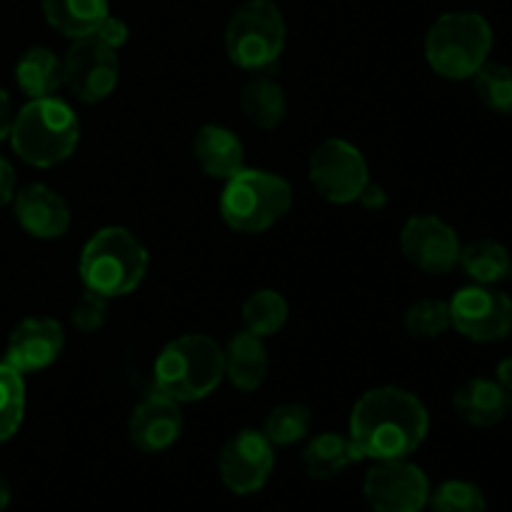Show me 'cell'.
I'll use <instances>...</instances> for the list:
<instances>
[{"instance_id":"cell-1","label":"cell","mask_w":512,"mask_h":512,"mask_svg":"<svg viewBox=\"0 0 512 512\" xmlns=\"http://www.w3.org/2000/svg\"><path fill=\"white\" fill-rule=\"evenodd\" d=\"M430 415L415 393L380 385L358 398L350 410L348 435L363 460H398L425 443Z\"/></svg>"},{"instance_id":"cell-2","label":"cell","mask_w":512,"mask_h":512,"mask_svg":"<svg viewBox=\"0 0 512 512\" xmlns=\"http://www.w3.org/2000/svg\"><path fill=\"white\" fill-rule=\"evenodd\" d=\"M148 265V250L138 235L120 225H108L83 245L78 273L85 290L113 300L138 290L148 275Z\"/></svg>"},{"instance_id":"cell-3","label":"cell","mask_w":512,"mask_h":512,"mask_svg":"<svg viewBox=\"0 0 512 512\" xmlns=\"http://www.w3.org/2000/svg\"><path fill=\"white\" fill-rule=\"evenodd\" d=\"M8 138L20 160L33 168H53L78 148L80 120L75 110L55 95L35 98L15 113Z\"/></svg>"},{"instance_id":"cell-4","label":"cell","mask_w":512,"mask_h":512,"mask_svg":"<svg viewBox=\"0 0 512 512\" xmlns=\"http://www.w3.org/2000/svg\"><path fill=\"white\" fill-rule=\"evenodd\" d=\"M155 388L173 400H205L225 378L223 345L205 333H185L170 340L153 365Z\"/></svg>"},{"instance_id":"cell-5","label":"cell","mask_w":512,"mask_h":512,"mask_svg":"<svg viewBox=\"0 0 512 512\" xmlns=\"http://www.w3.org/2000/svg\"><path fill=\"white\" fill-rule=\"evenodd\" d=\"M493 53V28L473 10L443 13L425 35V60L445 80H470Z\"/></svg>"},{"instance_id":"cell-6","label":"cell","mask_w":512,"mask_h":512,"mask_svg":"<svg viewBox=\"0 0 512 512\" xmlns=\"http://www.w3.org/2000/svg\"><path fill=\"white\" fill-rule=\"evenodd\" d=\"M293 205V188L280 175L268 170L243 168L225 180L220 193V218L230 230L258 235L273 228L288 215Z\"/></svg>"},{"instance_id":"cell-7","label":"cell","mask_w":512,"mask_h":512,"mask_svg":"<svg viewBox=\"0 0 512 512\" xmlns=\"http://www.w3.org/2000/svg\"><path fill=\"white\" fill-rule=\"evenodd\" d=\"M285 18L273 0H245L225 25L230 63L250 73H265L285 50Z\"/></svg>"},{"instance_id":"cell-8","label":"cell","mask_w":512,"mask_h":512,"mask_svg":"<svg viewBox=\"0 0 512 512\" xmlns=\"http://www.w3.org/2000/svg\"><path fill=\"white\" fill-rule=\"evenodd\" d=\"M308 178L320 198L333 205H348L370 183V168L360 148L343 138H330L310 155Z\"/></svg>"},{"instance_id":"cell-9","label":"cell","mask_w":512,"mask_h":512,"mask_svg":"<svg viewBox=\"0 0 512 512\" xmlns=\"http://www.w3.org/2000/svg\"><path fill=\"white\" fill-rule=\"evenodd\" d=\"M450 328L473 343H498L512 333V300L493 285H468L448 300Z\"/></svg>"},{"instance_id":"cell-10","label":"cell","mask_w":512,"mask_h":512,"mask_svg":"<svg viewBox=\"0 0 512 512\" xmlns=\"http://www.w3.org/2000/svg\"><path fill=\"white\" fill-rule=\"evenodd\" d=\"M120 60L118 50L100 43L95 35L73 40L63 58V88L75 100L95 105L110 98L118 88Z\"/></svg>"},{"instance_id":"cell-11","label":"cell","mask_w":512,"mask_h":512,"mask_svg":"<svg viewBox=\"0 0 512 512\" xmlns=\"http://www.w3.org/2000/svg\"><path fill=\"white\" fill-rule=\"evenodd\" d=\"M430 480L408 458L375 460L365 473L363 493L375 512H420L428 508Z\"/></svg>"},{"instance_id":"cell-12","label":"cell","mask_w":512,"mask_h":512,"mask_svg":"<svg viewBox=\"0 0 512 512\" xmlns=\"http://www.w3.org/2000/svg\"><path fill=\"white\" fill-rule=\"evenodd\" d=\"M273 468L275 448L263 430H240L220 450V480L235 495H253L263 490L273 475Z\"/></svg>"},{"instance_id":"cell-13","label":"cell","mask_w":512,"mask_h":512,"mask_svg":"<svg viewBox=\"0 0 512 512\" xmlns=\"http://www.w3.org/2000/svg\"><path fill=\"white\" fill-rule=\"evenodd\" d=\"M400 250L413 268L428 275H445L458 265V233L438 215H413L400 230Z\"/></svg>"},{"instance_id":"cell-14","label":"cell","mask_w":512,"mask_h":512,"mask_svg":"<svg viewBox=\"0 0 512 512\" xmlns=\"http://www.w3.org/2000/svg\"><path fill=\"white\" fill-rule=\"evenodd\" d=\"M185 428L183 408L178 400L160 393L158 388L145 395L133 408L128 420V438L140 453H163L173 448Z\"/></svg>"},{"instance_id":"cell-15","label":"cell","mask_w":512,"mask_h":512,"mask_svg":"<svg viewBox=\"0 0 512 512\" xmlns=\"http://www.w3.org/2000/svg\"><path fill=\"white\" fill-rule=\"evenodd\" d=\"M65 348V330L55 318L30 315L23 318L10 333L5 345V363L18 373H38L50 368Z\"/></svg>"},{"instance_id":"cell-16","label":"cell","mask_w":512,"mask_h":512,"mask_svg":"<svg viewBox=\"0 0 512 512\" xmlns=\"http://www.w3.org/2000/svg\"><path fill=\"white\" fill-rule=\"evenodd\" d=\"M13 213L20 228L38 240H58L70 230L68 203L45 183H30L13 198Z\"/></svg>"},{"instance_id":"cell-17","label":"cell","mask_w":512,"mask_h":512,"mask_svg":"<svg viewBox=\"0 0 512 512\" xmlns=\"http://www.w3.org/2000/svg\"><path fill=\"white\" fill-rule=\"evenodd\" d=\"M193 158L208 178L228 180L245 168L243 140L225 125L208 123L195 133Z\"/></svg>"},{"instance_id":"cell-18","label":"cell","mask_w":512,"mask_h":512,"mask_svg":"<svg viewBox=\"0 0 512 512\" xmlns=\"http://www.w3.org/2000/svg\"><path fill=\"white\" fill-rule=\"evenodd\" d=\"M225 358V380L233 385L235 390H243V393H253L260 385L265 383L270 370L268 350H265L263 338L248 333V330H240L233 338L228 340V345L223 348Z\"/></svg>"},{"instance_id":"cell-19","label":"cell","mask_w":512,"mask_h":512,"mask_svg":"<svg viewBox=\"0 0 512 512\" xmlns=\"http://www.w3.org/2000/svg\"><path fill=\"white\" fill-rule=\"evenodd\" d=\"M453 408L473 428H493L508 415L510 395L495 380L470 378L455 390Z\"/></svg>"},{"instance_id":"cell-20","label":"cell","mask_w":512,"mask_h":512,"mask_svg":"<svg viewBox=\"0 0 512 512\" xmlns=\"http://www.w3.org/2000/svg\"><path fill=\"white\" fill-rule=\"evenodd\" d=\"M45 20L70 40L90 38L110 15L108 0H40Z\"/></svg>"},{"instance_id":"cell-21","label":"cell","mask_w":512,"mask_h":512,"mask_svg":"<svg viewBox=\"0 0 512 512\" xmlns=\"http://www.w3.org/2000/svg\"><path fill=\"white\" fill-rule=\"evenodd\" d=\"M15 83L28 100L50 98L63 88V60L45 45H33L15 63Z\"/></svg>"},{"instance_id":"cell-22","label":"cell","mask_w":512,"mask_h":512,"mask_svg":"<svg viewBox=\"0 0 512 512\" xmlns=\"http://www.w3.org/2000/svg\"><path fill=\"white\" fill-rule=\"evenodd\" d=\"M363 455L355 448L350 435L320 433L305 445L303 468L313 480H330L343 473L353 463H360Z\"/></svg>"},{"instance_id":"cell-23","label":"cell","mask_w":512,"mask_h":512,"mask_svg":"<svg viewBox=\"0 0 512 512\" xmlns=\"http://www.w3.org/2000/svg\"><path fill=\"white\" fill-rule=\"evenodd\" d=\"M240 108L245 118L260 130H273L288 115V95L285 88L270 75L258 73L253 80H248L240 93Z\"/></svg>"},{"instance_id":"cell-24","label":"cell","mask_w":512,"mask_h":512,"mask_svg":"<svg viewBox=\"0 0 512 512\" xmlns=\"http://www.w3.org/2000/svg\"><path fill=\"white\" fill-rule=\"evenodd\" d=\"M510 253L495 240H475L460 250L458 265L475 285H498L508 278Z\"/></svg>"},{"instance_id":"cell-25","label":"cell","mask_w":512,"mask_h":512,"mask_svg":"<svg viewBox=\"0 0 512 512\" xmlns=\"http://www.w3.org/2000/svg\"><path fill=\"white\" fill-rule=\"evenodd\" d=\"M288 300L283 298V293L278 290H255L253 295H248V300L243 303V323L245 330L258 338H270V335L280 333L283 325L288 323Z\"/></svg>"},{"instance_id":"cell-26","label":"cell","mask_w":512,"mask_h":512,"mask_svg":"<svg viewBox=\"0 0 512 512\" xmlns=\"http://www.w3.org/2000/svg\"><path fill=\"white\" fill-rule=\"evenodd\" d=\"M310 408L303 403L275 405L263 423V435L273 448H288L310 433Z\"/></svg>"},{"instance_id":"cell-27","label":"cell","mask_w":512,"mask_h":512,"mask_svg":"<svg viewBox=\"0 0 512 512\" xmlns=\"http://www.w3.org/2000/svg\"><path fill=\"white\" fill-rule=\"evenodd\" d=\"M25 415V380L23 373L0 363V443H8L23 425Z\"/></svg>"},{"instance_id":"cell-28","label":"cell","mask_w":512,"mask_h":512,"mask_svg":"<svg viewBox=\"0 0 512 512\" xmlns=\"http://www.w3.org/2000/svg\"><path fill=\"white\" fill-rule=\"evenodd\" d=\"M470 80H473L475 95L480 98V103L488 105L493 113H512V68L488 60Z\"/></svg>"},{"instance_id":"cell-29","label":"cell","mask_w":512,"mask_h":512,"mask_svg":"<svg viewBox=\"0 0 512 512\" xmlns=\"http://www.w3.org/2000/svg\"><path fill=\"white\" fill-rule=\"evenodd\" d=\"M428 508L433 512H485V493L470 480H445L430 490Z\"/></svg>"},{"instance_id":"cell-30","label":"cell","mask_w":512,"mask_h":512,"mask_svg":"<svg viewBox=\"0 0 512 512\" xmlns=\"http://www.w3.org/2000/svg\"><path fill=\"white\" fill-rule=\"evenodd\" d=\"M405 330L413 338L433 340L440 338L445 330H450V308L445 300L423 298L413 303L405 313Z\"/></svg>"},{"instance_id":"cell-31","label":"cell","mask_w":512,"mask_h":512,"mask_svg":"<svg viewBox=\"0 0 512 512\" xmlns=\"http://www.w3.org/2000/svg\"><path fill=\"white\" fill-rule=\"evenodd\" d=\"M110 313V300L103 298L98 293H90V290H83L78 300L73 305V313H70V320H73V328L80 330V333H95L105 325Z\"/></svg>"},{"instance_id":"cell-32","label":"cell","mask_w":512,"mask_h":512,"mask_svg":"<svg viewBox=\"0 0 512 512\" xmlns=\"http://www.w3.org/2000/svg\"><path fill=\"white\" fill-rule=\"evenodd\" d=\"M95 38H98L100 43L108 45V48L118 50L128 43L130 28L123 18H118V15H108V18L98 25V30H95Z\"/></svg>"},{"instance_id":"cell-33","label":"cell","mask_w":512,"mask_h":512,"mask_svg":"<svg viewBox=\"0 0 512 512\" xmlns=\"http://www.w3.org/2000/svg\"><path fill=\"white\" fill-rule=\"evenodd\" d=\"M15 198V170L8 160L0 155V208L13 203Z\"/></svg>"},{"instance_id":"cell-34","label":"cell","mask_w":512,"mask_h":512,"mask_svg":"<svg viewBox=\"0 0 512 512\" xmlns=\"http://www.w3.org/2000/svg\"><path fill=\"white\" fill-rule=\"evenodd\" d=\"M358 203L363 205V208H368V210H380V208H385V205H388V193H385L383 185L368 183L363 188V193L358 195Z\"/></svg>"},{"instance_id":"cell-35","label":"cell","mask_w":512,"mask_h":512,"mask_svg":"<svg viewBox=\"0 0 512 512\" xmlns=\"http://www.w3.org/2000/svg\"><path fill=\"white\" fill-rule=\"evenodd\" d=\"M13 103H10V95L0 88V143L10 135V125H13Z\"/></svg>"},{"instance_id":"cell-36","label":"cell","mask_w":512,"mask_h":512,"mask_svg":"<svg viewBox=\"0 0 512 512\" xmlns=\"http://www.w3.org/2000/svg\"><path fill=\"white\" fill-rule=\"evenodd\" d=\"M495 383L512 398V358L500 360L498 368H495Z\"/></svg>"},{"instance_id":"cell-37","label":"cell","mask_w":512,"mask_h":512,"mask_svg":"<svg viewBox=\"0 0 512 512\" xmlns=\"http://www.w3.org/2000/svg\"><path fill=\"white\" fill-rule=\"evenodd\" d=\"M8 503H10V485H8V480L0 475V512L8 508Z\"/></svg>"},{"instance_id":"cell-38","label":"cell","mask_w":512,"mask_h":512,"mask_svg":"<svg viewBox=\"0 0 512 512\" xmlns=\"http://www.w3.org/2000/svg\"><path fill=\"white\" fill-rule=\"evenodd\" d=\"M508 278H512V260H510V270H508Z\"/></svg>"},{"instance_id":"cell-39","label":"cell","mask_w":512,"mask_h":512,"mask_svg":"<svg viewBox=\"0 0 512 512\" xmlns=\"http://www.w3.org/2000/svg\"><path fill=\"white\" fill-rule=\"evenodd\" d=\"M510 408H512V398H510Z\"/></svg>"}]
</instances>
